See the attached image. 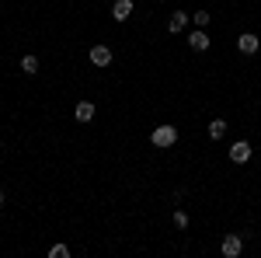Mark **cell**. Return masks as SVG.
<instances>
[{"mask_svg":"<svg viewBox=\"0 0 261 258\" xmlns=\"http://www.w3.org/2000/svg\"><path fill=\"white\" fill-rule=\"evenodd\" d=\"M49 258H70V248L66 244H53L49 248Z\"/></svg>","mask_w":261,"mask_h":258,"instance_id":"cell-12","label":"cell"},{"mask_svg":"<svg viewBox=\"0 0 261 258\" xmlns=\"http://www.w3.org/2000/svg\"><path fill=\"white\" fill-rule=\"evenodd\" d=\"M129 14H133V0H115L112 4V18L115 21H129Z\"/></svg>","mask_w":261,"mask_h":258,"instance_id":"cell-8","label":"cell"},{"mask_svg":"<svg viewBox=\"0 0 261 258\" xmlns=\"http://www.w3.org/2000/svg\"><path fill=\"white\" fill-rule=\"evenodd\" d=\"M0 206H4V192H0Z\"/></svg>","mask_w":261,"mask_h":258,"instance_id":"cell-15","label":"cell"},{"mask_svg":"<svg viewBox=\"0 0 261 258\" xmlns=\"http://www.w3.org/2000/svg\"><path fill=\"white\" fill-rule=\"evenodd\" d=\"M188 45H192L195 53H205V49H209V35H205V28H195V32L188 35Z\"/></svg>","mask_w":261,"mask_h":258,"instance_id":"cell-7","label":"cell"},{"mask_svg":"<svg viewBox=\"0 0 261 258\" xmlns=\"http://www.w3.org/2000/svg\"><path fill=\"white\" fill-rule=\"evenodd\" d=\"M185 28H188V14H185V11H174L171 21H167V32H171V35H181Z\"/></svg>","mask_w":261,"mask_h":258,"instance_id":"cell-6","label":"cell"},{"mask_svg":"<svg viewBox=\"0 0 261 258\" xmlns=\"http://www.w3.org/2000/svg\"><path fill=\"white\" fill-rule=\"evenodd\" d=\"M237 49H241L244 56H254V53L261 49V39L254 35V32H244L241 39H237Z\"/></svg>","mask_w":261,"mask_h":258,"instance_id":"cell-3","label":"cell"},{"mask_svg":"<svg viewBox=\"0 0 261 258\" xmlns=\"http://www.w3.org/2000/svg\"><path fill=\"white\" fill-rule=\"evenodd\" d=\"M87 56H91L94 66H108V63H112V49H108V45H91Z\"/></svg>","mask_w":261,"mask_h":258,"instance_id":"cell-5","label":"cell"},{"mask_svg":"<svg viewBox=\"0 0 261 258\" xmlns=\"http://www.w3.org/2000/svg\"><path fill=\"white\" fill-rule=\"evenodd\" d=\"M174 227H178V230L188 227V213H185V209H174Z\"/></svg>","mask_w":261,"mask_h":258,"instance_id":"cell-13","label":"cell"},{"mask_svg":"<svg viewBox=\"0 0 261 258\" xmlns=\"http://www.w3.org/2000/svg\"><path fill=\"white\" fill-rule=\"evenodd\" d=\"M150 143H153L157 150H167V147L178 143V129H174V126H157V129L150 133Z\"/></svg>","mask_w":261,"mask_h":258,"instance_id":"cell-1","label":"cell"},{"mask_svg":"<svg viewBox=\"0 0 261 258\" xmlns=\"http://www.w3.org/2000/svg\"><path fill=\"white\" fill-rule=\"evenodd\" d=\"M192 21H195L199 28H205V25H209V11H195V14H192Z\"/></svg>","mask_w":261,"mask_h":258,"instance_id":"cell-14","label":"cell"},{"mask_svg":"<svg viewBox=\"0 0 261 258\" xmlns=\"http://www.w3.org/2000/svg\"><path fill=\"white\" fill-rule=\"evenodd\" d=\"M226 136V119H213L209 122V139H223Z\"/></svg>","mask_w":261,"mask_h":258,"instance_id":"cell-10","label":"cell"},{"mask_svg":"<svg viewBox=\"0 0 261 258\" xmlns=\"http://www.w3.org/2000/svg\"><path fill=\"white\" fill-rule=\"evenodd\" d=\"M220 251H223V258H237L244 251V238L241 234H226L223 244H220Z\"/></svg>","mask_w":261,"mask_h":258,"instance_id":"cell-2","label":"cell"},{"mask_svg":"<svg viewBox=\"0 0 261 258\" xmlns=\"http://www.w3.org/2000/svg\"><path fill=\"white\" fill-rule=\"evenodd\" d=\"M21 74L35 77V74H39V56H21Z\"/></svg>","mask_w":261,"mask_h":258,"instance_id":"cell-9","label":"cell"},{"mask_svg":"<svg viewBox=\"0 0 261 258\" xmlns=\"http://www.w3.org/2000/svg\"><path fill=\"white\" fill-rule=\"evenodd\" d=\"M94 119V105H91V101H81V105H77V122H91Z\"/></svg>","mask_w":261,"mask_h":258,"instance_id":"cell-11","label":"cell"},{"mask_svg":"<svg viewBox=\"0 0 261 258\" xmlns=\"http://www.w3.org/2000/svg\"><path fill=\"white\" fill-rule=\"evenodd\" d=\"M230 160H233V164H244V160H251V143H247V139H237V143L230 147Z\"/></svg>","mask_w":261,"mask_h":258,"instance_id":"cell-4","label":"cell"}]
</instances>
